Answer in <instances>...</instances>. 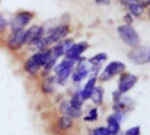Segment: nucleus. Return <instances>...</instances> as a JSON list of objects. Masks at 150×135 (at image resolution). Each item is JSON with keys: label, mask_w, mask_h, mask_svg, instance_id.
Returning <instances> with one entry per match:
<instances>
[{"label": "nucleus", "mask_w": 150, "mask_h": 135, "mask_svg": "<svg viewBox=\"0 0 150 135\" xmlns=\"http://www.w3.org/2000/svg\"><path fill=\"white\" fill-rule=\"evenodd\" d=\"M50 56H51L50 47L45 48V50H42V51H35L32 56H29L26 59V62H24V65H23L24 72H27L29 75H32V77H36L38 74L42 71V66L50 59Z\"/></svg>", "instance_id": "nucleus-1"}, {"label": "nucleus", "mask_w": 150, "mask_h": 135, "mask_svg": "<svg viewBox=\"0 0 150 135\" xmlns=\"http://www.w3.org/2000/svg\"><path fill=\"white\" fill-rule=\"evenodd\" d=\"M71 33V26L68 23H60L57 24V26H53V27H50V29H45V35H44V38H45V42L48 47H51L53 44L59 42V41H63L66 39L68 36Z\"/></svg>", "instance_id": "nucleus-2"}, {"label": "nucleus", "mask_w": 150, "mask_h": 135, "mask_svg": "<svg viewBox=\"0 0 150 135\" xmlns=\"http://www.w3.org/2000/svg\"><path fill=\"white\" fill-rule=\"evenodd\" d=\"M35 18V14L30 11H18L15 12L12 18L8 23V30L9 32H17V30H23V29H27L32 21Z\"/></svg>", "instance_id": "nucleus-3"}, {"label": "nucleus", "mask_w": 150, "mask_h": 135, "mask_svg": "<svg viewBox=\"0 0 150 135\" xmlns=\"http://www.w3.org/2000/svg\"><path fill=\"white\" fill-rule=\"evenodd\" d=\"M117 35L119 38L123 41L125 45H128L129 48H135L141 45V38L138 32H137L134 29V26H128V24H120V26H117Z\"/></svg>", "instance_id": "nucleus-4"}, {"label": "nucleus", "mask_w": 150, "mask_h": 135, "mask_svg": "<svg viewBox=\"0 0 150 135\" xmlns=\"http://www.w3.org/2000/svg\"><path fill=\"white\" fill-rule=\"evenodd\" d=\"M125 71H126V65L123 62H110L104 69H101V72H99V75H98V80L102 81V83L110 81L112 77L120 75Z\"/></svg>", "instance_id": "nucleus-5"}, {"label": "nucleus", "mask_w": 150, "mask_h": 135, "mask_svg": "<svg viewBox=\"0 0 150 135\" xmlns=\"http://www.w3.org/2000/svg\"><path fill=\"white\" fill-rule=\"evenodd\" d=\"M128 59L135 65H149L150 62V50L147 45H138L135 48H131V51L128 53Z\"/></svg>", "instance_id": "nucleus-6"}, {"label": "nucleus", "mask_w": 150, "mask_h": 135, "mask_svg": "<svg viewBox=\"0 0 150 135\" xmlns=\"http://www.w3.org/2000/svg\"><path fill=\"white\" fill-rule=\"evenodd\" d=\"M89 71H90V65L87 63L86 57H81L80 60H77V62H75V66H74V71L71 74L72 83L80 84L84 80H87V78H89Z\"/></svg>", "instance_id": "nucleus-7"}, {"label": "nucleus", "mask_w": 150, "mask_h": 135, "mask_svg": "<svg viewBox=\"0 0 150 135\" xmlns=\"http://www.w3.org/2000/svg\"><path fill=\"white\" fill-rule=\"evenodd\" d=\"M6 47L11 51H20L26 47V29L11 32L6 38Z\"/></svg>", "instance_id": "nucleus-8"}, {"label": "nucleus", "mask_w": 150, "mask_h": 135, "mask_svg": "<svg viewBox=\"0 0 150 135\" xmlns=\"http://www.w3.org/2000/svg\"><path fill=\"white\" fill-rule=\"evenodd\" d=\"M138 83V77L134 75V74H129L125 71L123 74L119 75V83H117V90L122 95H126L128 92L132 90V87H135V84Z\"/></svg>", "instance_id": "nucleus-9"}, {"label": "nucleus", "mask_w": 150, "mask_h": 135, "mask_svg": "<svg viewBox=\"0 0 150 135\" xmlns=\"http://www.w3.org/2000/svg\"><path fill=\"white\" fill-rule=\"evenodd\" d=\"M74 42H75L74 39L66 38V39H63V41H59V42L53 44L51 47H50V51H51V57L56 59V60H60L62 57L66 54V51L74 45Z\"/></svg>", "instance_id": "nucleus-10"}, {"label": "nucleus", "mask_w": 150, "mask_h": 135, "mask_svg": "<svg viewBox=\"0 0 150 135\" xmlns=\"http://www.w3.org/2000/svg\"><path fill=\"white\" fill-rule=\"evenodd\" d=\"M87 48H89V42H87V41L74 42V45L66 51V54H65L63 57L72 60V62H77V60H80V59L83 57L84 51H87Z\"/></svg>", "instance_id": "nucleus-11"}, {"label": "nucleus", "mask_w": 150, "mask_h": 135, "mask_svg": "<svg viewBox=\"0 0 150 135\" xmlns=\"http://www.w3.org/2000/svg\"><path fill=\"white\" fill-rule=\"evenodd\" d=\"M45 35V27L41 26V24H33V26H29L26 29V47L30 45L32 42L41 39Z\"/></svg>", "instance_id": "nucleus-12"}, {"label": "nucleus", "mask_w": 150, "mask_h": 135, "mask_svg": "<svg viewBox=\"0 0 150 135\" xmlns=\"http://www.w3.org/2000/svg\"><path fill=\"white\" fill-rule=\"evenodd\" d=\"M132 108H134L132 99H131V98H128L126 95H122L120 99L112 104V110H114V111H123V113H126V114L131 111Z\"/></svg>", "instance_id": "nucleus-13"}, {"label": "nucleus", "mask_w": 150, "mask_h": 135, "mask_svg": "<svg viewBox=\"0 0 150 135\" xmlns=\"http://www.w3.org/2000/svg\"><path fill=\"white\" fill-rule=\"evenodd\" d=\"M56 90V77L54 75H47L44 77L41 83V92L44 95H53Z\"/></svg>", "instance_id": "nucleus-14"}, {"label": "nucleus", "mask_w": 150, "mask_h": 135, "mask_svg": "<svg viewBox=\"0 0 150 135\" xmlns=\"http://www.w3.org/2000/svg\"><path fill=\"white\" fill-rule=\"evenodd\" d=\"M96 84H98V78L89 77V78H87V81L84 83V87L80 89V93H81V98L84 99V102L89 101V98H90V95H92V92H93Z\"/></svg>", "instance_id": "nucleus-15"}, {"label": "nucleus", "mask_w": 150, "mask_h": 135, "mask_svg": "<svg viewBox=\"0 0 150 135\" xmlns=\"http://www.w3.org/2000/svg\"><path fill=\"white\" fill-rule=\"evenodd\" d=\"M56 128H57L59 132L72 129V128H74V119H71L69 116H65V114L59 116L57 120H56Z\"/></svg>", "instance_id": "nucleus-16"}, {"label": "nucleus", "mask_w": 150, "mask_h": 135, "mask_svg": "<svg viewBox=\"0 0 150 135\" xmlns=\"http://www.w3.org/2000/svg\"><path fill=\"white\" fill-rule=\"evenodd\" d=\"M89 99H90L96 107H98V105H102V102H104V87H102V86H99V84L95 86V89H93V92H92V95H90Z\"/></svg>", "instance_id": "nucleus-17"}, {"label": "nucleus", "mask_w": 150, "mask_h": 135, "mask_svg": "<svg viewBox=\"0 0 150 135\" xmlns=\"http://www.w3.org/2000/svg\"><path fill=\"white\" fill-rule=\"evenodd\" d=\"M146 11H147V9H144L138 2H135V3H132V5H129V6L126 8V12H128V14H131L134 18H140V17H143Z\"/></svg>", "instance_id": "nucleus-18"}, {"label": "nucleus", "mask_w": 150, "mask_h": 135, "mask_svg": "<svg viewBox=\"0 0 150 135\" xmlns=\"http://www.w3.org/2000/svg\"><path fill=\"white\" fill-rule=\"evenodd\" d=\"M107 129L110 131V135H114V134H117L119 131H122V129H120V123L116 120V117L112 116V114H110V116L107 117Z\"/></svg>", "instance_id": "nucleus-19"}, {"label": "nucleus", "mask_w": 150, "mask_h": 135, "mask_svg": "<svg viewBox=\"0 0 150 135\" xmlns=\"http://www.w3.org/2000/svg\"><path fill=\"white\" fill-rule=\"evenodd\" d=\"M69 105L72 107V108H83V105H84V99L81 98V93H80V89L77 90V92H74L72 93V96L69 98Z\"/></svg>", "instance_id": "nucleus-20"}, {"label": "nucleus", "mask_w": 150, "mask_h": 135, "mask_svg": "<svg viewBox=\"0 0 150 135\" xmlns=\"http://www.w3.org/2000/svg\"><path fill=\"white\" fill-rule=\"evenodd\" d=\"M107 60H108V56L105 53H98V54L92 56L90 59H87V63H89L90 66H93V65H102L104 62H107Z\"/></svg>", "instance_id": "nucleus-21"}, {"label": "nucleus", "mask_w": 150, "mask_h": 135, "mask_svg": "<svg viewBox=\"0 0 150 135\" xmlns=\"http://www.w3.org/2000/svg\"><path fill=\"white\" fill-rule=\"evenodd\" d=\"M29 47V50H32L33 53L35 51H42V50H45V48H48V45H47V42H45V38L42 36L41 39H38V41H35V42H32L30 45H27Z\"/></svg>", "instance_id": "nucleus-22"}, {"label": "nucleus", "mask_w": 150, "mask_h": 135, "mask_svg": "<svg viewBox=\"0 0 150 135\" xmlns=\"http://www.w3.org/2000/svg\"><path fill=\"white\" fill-rule=\"evenodd\" d=\"M98 117H99V111H98V107H93V108H90L89 111H87V114L84 116V122H96L98 120Z\"/></svg>", "instance_id": "nucleus-23"}, {"label": "nucleus", "mask_w": 150, "mask_h": 135, "mask_svg": "<svg viewBox=\"0 0 150 135\" xmlns=\"http://www.w3.org/2000/svg\"><path fill=\"white\" fill-rule=\"evenodd\" d=\"M8 23L9 20L5 15H0V35H5L8 32Z\"/></svg>", "instance_id": "nucleus-24"}, {"label": "nucleus", "mask_w": 150, "mask_h": 135, "mask_svg": "<svg viewBox=\"0 0 150 135\" xmlns=\"http://www.w3.org/2000/svg\"><path fill=\"white\" fill-rule=\"evenodd\" d=\"M90 134H92V135H110V131L107 129V126H98V128H95Z\"/></svg>", "instance_id": "nucleus-25"}, {"label": "nucleus", "mask_w": 150, "mask_h": 135, "mask_svg": "<svg viewBox=\"0 0 150 135\" xmlns=\"http://www.w3.org/2000/svg\"><path fill=\"white\" fill-rule=\"evenodd\" d=\"M69 101L68 99H62L60 104H59V110H60V114H66L68 110H69Z\"/></svg>", "instance_id": "nucleus-26"}, {"label": "nucleus", "mask_w": 150, "mask_h": 135, "mask_svg": "<svg viewBox=\"0 0 150 135\" xmlns=\"http://www.w3.org/2000/svg\"><path fill=\"white\" fill-rule=\"evenodd\" d=\"M123 135H141V129L140 126H134V128H129L123 132Z\"/></svg>", "instance_id": "nucleus-27"}, {"label": "nucleus", "mask_w": 150, "mask_h": 135, "mask_svg": "<svg viewBox=\"0 0 150 135\" xmlns=\"http://www.w3.org/2000/svg\"><path fill=\"white\" fill-rule=\"evenodd\" d=\"M123 21H125L123 24H128V26H132L135 20H134V17H132L131 14H128V12H126V14L123 15Z\"/></svg>", "instance_id": "nucleus-28"}, {"label": "nucleus", "mask_w": 150, "mask_h": 135, "mask_svg": "<svg viewBox=\"0 0 150 135\" xmlns=\"http://www.w3.org/2000/svg\"><path fill=\"white\" fill-rule=\"evenodd\" d=\"M135 2H137V0H119V3L123 5L125 8H128L129 5H132V3H135Z\"/></svg>", "instance_id": "nucleus-29"}, {"label": "nucleus", "mask_w": 150, "mask_h": 135, "mask_svg": "<svg viewBox=\"0 0 150 135\" xmlns=\"http://www.w3.org/2000/svg\"><path fill=\"white\" fill-rule=\"evenodd\" d=\"M122 98V93L119 92V90H116V92H112V102H116V101H119Z\"/></svg>", "instance_id": "nucleus-30"}, {"label": "nucleus", "mask_w": 150, "mask_h": 135, "mask_svg": "<svg viewBox=\"0 0 150 135\" xmlns=\"http://www.w3.org/2000/svg\"><path fill=\"white\" fill-rule=\"evenodd\" d=\"M111 0H95L96 5H101V6H105V5H110Z\"/></svg>", "instance_id": "nucleus-31"}, {"label": "nucleus", "mask_w": 150, "mask_h": 135, "mask_svg": "<svg viewBox=\"0 0 150 135\" xmlns=\"http://www.w3.org/2000/svg\"><path fill=\"white\" fill-rule=\"evenodd\" d=\"M114 135H123V132H122V131H119V132H117V134H114Z\"/></svg>", "instance_id": "nucleus-32"}, {"label": "nucleus", "mask_w": 150, "mask_h": 135, "mask_svg": "<svg viewBox=\"0 0 150 135\" xmlns=\"http://www.w3.org/2000/svg\"><path fill=\"white\" fill-rule=\"evenodd\" d=\"M89 135H92V134H89Z\"/></svg>", "instance_id": "nucleus-33"}]
</instances>
